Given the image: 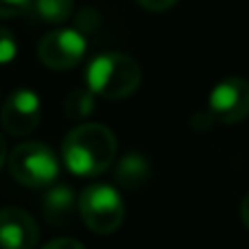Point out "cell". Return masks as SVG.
I'll return each instance as SVG.
<instances>
[{
	"label": "cell",
	"instance_id": "cell-1",
	"mask_svg": "<svg viewBox=\"0 0 249 249\" xmlns=\"http://www.w3.org/2000/svg\"><path fill=\"white\" fill-rule=\"evenodd\" d=\"M116 151L118 142L112 129L101 123H86L64 138L61 158L70 173L79 177H96L114 164Z\"/></svg>",
	"mask_w": 249,
	"mask_h": 249
},
{
	"label": "cell",
	"instance_id": "cell-2",
	"mask_svg": "<svg viewBox=\"0 0 249 249\" xmlns=\"http://www.w3.org/2000/svg\"><path fill=\"white\" fill-rule=\"evenodd\" d=\"M142 70L133 57L124 53H103L90 61L86 70L88 90L94 96L121 101L140 88Z\"/></svg>",
	"mask_w": 249,
	"mask_h": 249
},
{
	"label": "cell",
	"instance_id": "cell-3",
	"mask_svg": "<svg viewBox=\"0 0 249 249\" xmlns=\"http://www.w3.org/2000/svg\"><path fill=\"white\" fill-rule=\"evenodd\" d=\"M77 210L83 223L96 234H114L123 225L124 206L118 190L107 184H92L79 195Z\"/></svg>",
	"mask_w": 249,
	"mask_h": 249
},
{
	"label": "cell",
	"instance_id": "cell-4",
	"mask_svg": "<svg viewBox=\"0 0 249 249\" xmlns=\"http://www.w3.org/2000/svg\"><path fill=\"white\" fill-rule=\"evenodd\" d=\"M13 179L29 188L51 186L59 175V162L44 142H24L16 146L9 158Z\"/></svg>",
	"mask_w": 249,
	"mask_h": 249
},
{
	"label": "cell",
	"instance_id": "cell-5",
	"mask_svg": "<svg viewBox=\"0 0 249 249\" xmlns=\"http://www.w3.org/2000/svg\"><path fill=\"white\" fill-rule=\"evenodd\" d=\"M86 35L79 29H55L37 44V57L51 70H70L86 55Z\"/></svg>",
	"mask_w": 249,
	"mask_h": 249
},
{
	"label": "cell",
	"instance_id": "cell-6",
	"mask_svg": "<svg viewBox=\"0 0 249 249\" xmlns=\"http://www.w3.org/2000/svg\"><path fill=\"white\" fill-rule=\"evenodd\" d=\"M208 112L223 124L245 121L249 116V81L241 77L219 81L208 96Z\"/></svg>",
	"mask_w": 249,
	"mask_h": 249
},
{
	"label": "cell",
	"instance_id": "cell-7",
	"mask_svg": "<svg viewBox=\"0 0 249 249\" xmlns=\"http://www.w3.org/2000/svg\"><path fill=\"white\" fill-rule=\"evenodd\" d=\"M42 118V103L33 90H16L4 99L0 109V123L9 136H29Z\"/></svg>",
	"mask_w": 249,
	"mask_h": 249
},
{
	"label": "cell",
	"instance_id": "cell-8",
	"mask_svg": "<svg viewBox=\"0 0 249 249\" xmlns=\"http://www.w3.org/2000/svg\"><path fill=\"white\" fill-rule=\"evenodd\" d=\"M37 238L39 228L26 210H0V249H33L37 245Z\"/></svg>",
	"mask_w": 249,
	"mask_h": 249
},
{
	"label": "cell",
	"instance_id": "cell-9",
	"mask_svg": "<svg viewBox=\"0 0 249 249\" xmlns=\"http://www.w3.org/2000/svg\"><path fill=\"white\" fill-rule=\"evenodd\" d=\"M77 203H79V199L70 186L57 184L53 188H48V193L44 195L42 210L51 225H66L72 219V212L77 208Z\"/></svg>",
	"mask_w": 249,
	"mask_h": 249
},
{
	"label": "cell",
	"instance_id": "cell-10",
	"mask_svg": "<svg viewBox=\"0 0 249 249\" xmlns=\"http://www.w3.org/2000/svg\"><path fill=\"white\" fill-rule=\"evenodd\" d=\"M151 166L149 160L140 153H127L116 164V181L124 188H140L149 181Z\"/></svg>",
	"mask_w": 249,
	"mask_h": 249
},
{
	"label": "cell",
	"instance_id": "cell-11",
	"mask_svg": "<svg viewBox=\"0 0 249 249\" xmlns=\"http://www.w3.org/2000/svg\"><path fill=\"white\" fill-rule=\"evenodd\" d=\"M35 16L48 24H61L70 20L74 11V0H33L31 2Z\"/></svg>",
	"mask_w": 249,
	"mask_h": 249
},
{
	"label": "cell",
	"instance_id": "cell-12",
	"mask_svg": "<svg viewBox=\"0 0 249 249\" xmlns=\"http://www.w3.org/2000/svg\"><path fill=\"white\" fill-rule=\"evenodd\" d=\"M64 112L72 121H83L94 112V94L88 88H77V90L68 92L64 101Z\"/></svg>",
	"mask_w": 249,
	"mask_h": 249
},
{
	"label": "cell",
	"instance_id": "cell-13",
	"mask_svg": "<svg viewBox=\"0 0 249 249\" xmlns=\"http://www.w3.org/2000/svg\"><path fill=\"white\" fill-rule=\"evenodd\" d=\"M16 55H18L16 37H13L7 29L0 26V64H9V61H13Z\"/></svg>",
	"mask_w": 249,
	"mask_h": 249
},
{
	"label": "cell",
	"instance_id": "cell-14",
	"mask_svg": "<svg viewBox=\"0 0 249 249\" xmlns=\"http://www.w3.org/2000/svg\"><path fill=\"white\" fill-rule=\"evenodd\" d=\"M33 0H0V18H16L31 7Z\"/></svg>",
	"mask_w": 249,
	"mask_h": 249
},
{
	"label": "cell",
	"instance_id": "cell-15",
	"mask_svg": "<svg viewBox=\"0 0 249 249\" xmlns=\"http://www.w3.org/2000/svg\"><path fill=\"white\" fill-rule=\"evenodd\" d=\"M177 0H138V4L142 9H146V11H166Z\"/></svg>",
	"mask_w": 249,
	"mask_h": 249
},
{
	"label": "cell",
	"instance_id": "cell-16",
	"mask_svg": "<svg viewBox=\"0 0 249 249\" xmlns=\"http://www.w3.org/2000/svg\"><path fill=\"white\" fill-rule=\"evenodd\" d=\"M42 249H86V247L79 241H74V238H55V241H51Z\"/></svg>",
	"mask_w": 249,
	"mask_h": 249
},
{
	"label": "cell",
	"instance_id": "cell-17",
	"mask_svg": "<svg viewBox=\"0 0 249 249\" xmlns=\"http://www.w3.org/2000/svg\"><path fill=\"white\" fill-rule=\"evenodd\" d=\"M241 219L249 228V193L245 195V199H243V203H241Z\"/></svg>",
	"mask_w": 249,
	"mask_h": 249
},
{
	"label": "cell",
	"instance_id": "cell-18",
	"mask_svg": "<svg viewBox=\"0 0 249 249\" xmlns=\"http://www.w3.org/2000/svg\"><path fill=\"white\" fill-rule=\"evenodd\" d=\"M4 160H7V144H4V138H2V133H0V168H2Z\"/></svg>",
	"mask_w": 249,
	"mask_h": 249
}]
</instances>
